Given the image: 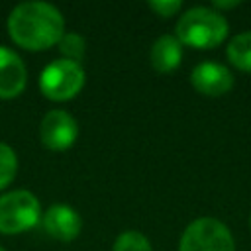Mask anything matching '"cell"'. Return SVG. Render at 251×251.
I'll list each match as a JSON object with an SVG mask.
<instances>
[{"label": "cell", "instance_id": "obj_1", "mask_svg": "<svg viewBox=\"0 0 251 251\" xmlns=\"http://www.w3.org/2000/svg\"><path fill=\"white\" fill-rule=\"evenodd\" d=\"M12 41L27 51H43L59 45L65 35L63 14L47 2H22L8 16Z\"/></svg>", "mask_w": 251, "mask_h": 251}, {"label": "cell", "instance_id": "obj_2", "mask_svg": "<svg viewBox=\"0 0 251 251\" xmlns=\"http://www.w3.org/2000/svg\"><path fill=\"white\" fill-rule=\"evenodd\" d=\"M227 35L226 18L204 6L186 10L176 22V39L182 45L194 49H212L220 45Z\"/></svg>", "mask_w": 251, "mask_h": 251}, {"label": "cell", "instance_id": "obj_3", "mask_svg": "<svg viewBox=\"0 0 251 251\" xmlns=\"http://www.w3.org/2000/svg\"><path fill=\"white\" fill-rule=\"evenodd\" d=\"M84 86V71L80 63L69 59L51 61L39 75V90L53 102L75 98Z\"/></svg>", "mask_w": 251, "mask_h": 251}, {"label": "cell", "instance_id": "obj_4", "mask_svg": "<svg viewBox=\"0 0 251 251\" xmlns=\"http://www.w3.org/2000/svg\"><path fill=\"white\" fill-rule=\"evenodd\" d=\"M41 220V204L29 190H12L0 196V233L14 235L31 229Z\"/></svg>", "mask_w": 251, "mask_h": 251}, {"label": "cell", "instance_id": "obj_5", "mask_svg": "<svg viewBox=\"0 0 251 251\" xmlns=\"http://www.w3.org/2000/svg\"><path fill=\"white\" fill-rule=\"evenodd\" d=\"M178 251H235L227 226L216 218H198L184 229Z\"/></svg>", "mask_w": 251, "mask_h": 251}, {"label": "cell", "instance_id": "obj_6", "mask_svg": "<svg viewBox=\"0 0 251 251\" xmlns=\"http://www.w3.org/2000/svg\"><path fill=\"white\" fill-rule=\"evenodd\" d=\"M76 135H78V124L69 112L51 110L43 116L39 126V137L47 149L65 151L76 141Z\"/></svg>", "mask_w": 251, "mask_h": 251}, {"label": "cell", "instance_id": "obj_7", "mask_svg": "<svg viewBox=\"0 0 251 251\" xmlns=\"http://www.w3.org/2000/svg\"><path fill=\"white\" fill-rule=\"evenodd\" d=\"M190 82L200 94L222 96V94L231 90L233 75L227 67L216 63V61H202L192 69Z\"/></svg>", "mask_w": 251, "mask_h": 251}, {"label": "cell", "instance_id": "obj_8", "mask_svg": "<svg viewBox=\"0 0 251 251\" xmlns=\"http://www.w3.org/2000/svg\"><path fill=\"white\" fill-rule=\"evenodd\" d=\"M41 222H43L45 231L59 241L76 239L80 233V227H82L78 212L75 208H71L69 204H61V202L51 204L47 208V212L41 216Z\"/></svg>", "mask_w": 251, "mask_h": 251}, {"label": "cell", "instance_id": "obj_9", "mask_svg": "<svg viewBox=\"0 0 251 251\" xmlns=\"http://www.w3.org/2000/svg\"><path fill=\"white\" fill-rule=\"evenodd\" d=\"M27 71L16 51L0 45V98H16L24 92Z\"/></svg>", "mask_w": 251, "mask_h": 251}, {"label": "cell", "instance_id": "obj_10", "mask_svg": "<svg viewBox=\"0 0 251 251\" xmlns=\"http://www.w3.org/2000/svg\"><path fill=\"white\" fill-rule=\"evenodd\" d=\"M182 61V43L176 35H161L151 47V65L159 73L175 71Z\"/></svg>", "mask_w": 251, "mask_h": 251}, {"label": "cell", "instance_id": "obj_11", "mask_svg": "<svg viewBox=\"0 0 251 251\" xmlns=\"http://www.w3.org/2000/svg\"><path fill=\"white\" fill-rule=\"evenodd\" d=\"M227 59L233 67L251 73V31H243L235 35L227 43Z\"/></svg>", "mask_w": 251, "mask_h": 251}, {"label": "cell", "instance_id": "obj_12", "mask_svg": "<svg viewBox=\"0 0 251 251\" xmlns=\"http://www.w3.org/2000/svg\"><path fill=\"white\" fill-rule=\"evenodd\" d=\"M59 51L63 53V59H69V61H75V63H80L82 57H84V51H86V41L82 35L75 33V31H69L61 37L59 41Z\"/></svg>", "mask_w": 251, "mask_h": 251}, {"label": "cell", "instance_id": "obj_13", "mask_svg": "<svg viewBox=\"0 0 251 251\" xmlns=\"http://www.w3.org/2000/svg\"><path fill=\"white\" fill-rule=\"evenodd\" d=\"M112 251H153V249H151L149 239L141 231L129 229V231H122L116 237Z\"/></svg>", "mask_w": 251, "mask_h": 251}, {"label": "cell", "instance_id": "obj_14", "mask_svg": "<svg viewBox=\"0 0 251 251\" xmlns=\"http://www.w3.org/2000/svg\"><path fill=\"white\" fill-rule=\"evenodd\" d=\"M18 173V157L16 151L0 141V190L6 188Z\"/></svg>", "mask_w": 251, "mask_h": 251}, {"label": "cell", "instance_id": "obj_15", "mask_svg": "<svg viewBox=\"0 0 251 251\" xmlns=\"http://www.w3.org/2000/svg\"><path fill=\"white\" fill-rule=\"evenodd\" d=\"M149 8L163 18H171L182 8V2L180 0H151Z\"/></svg>", "mask_w": 251, "mask_h": 251}, {"label": "cell", "instance_id": "obj_16", "mask_svg": "<svg viewBox=\"0 0 251 251\" xmlns=\"http://www.w3.org/2000/svg\"><path fill=\"white\" fill-rule=\"evenodd\" d=\"M235 6H239L237 0H233V2H222V0H216V2H214V8H235Z\"/></svg>", "mask_w": 251, "mask_h": 251}, {"label": "cell", "instance_id": "obj_17", "mask_svg": "<svg viewBox=\"0 0 251 251\" xmlns=\"http://www.w3.org/2000/svg\"><path fill=\"white\" fill-rule=\"evenodd\" d=\"M0 251H6V249H4V247H2V245H0Z\"/></svg>", "mask_w": 251, "mask_h": 251}]
</instances>
